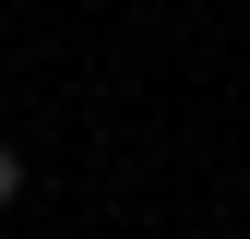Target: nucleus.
<instances>
[{
	"label": "nucleus",
	"mask_w": 250,
	"mask_h": 239,
	"mask_svg": "<svg viewBox=\"0 0 250 239\" xmlns=\"http://www.w3.org/2000/svg\"><path fill=\"white\" fill-rule=\"evenodd\" d=\"M12 191H24V156H12V143H0V203H12Z\"/></svg>",
	"instance_id": "nucleus-1"
}]
</instances>
